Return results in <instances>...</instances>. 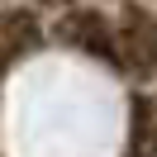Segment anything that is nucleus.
<instances>
[{"mask_svg":"<svg viewBox=\"0 0 157 157\" xmlns=\"http://www.w3.org/2000/svg\"><path fill=\"white\" fill-rule=\"evenodd\" d=\"M33 5H43V10H71V5H81V0H33Z\"/></svg>","mask_w":157,"mask_h":157,"instance_id":"nucleus-5","label":"nucleus"},{"mask_svg":"<svg viewBox=\"0 0 157 157\" xmlns=\"http://www.w3.org/2000/svg\"><path fill=\"white\" fill-rule=\"evenodd\" d=\"M48 38L71 48V52H81V57H95L105 67H114V24H109V14L100 5H71V10H62L52 19Z\"/></svg>","mask_w":157,"mask_h":157,"instance_id":"nucleus-2","label":"nucleus"},{"mask_svg":"<svg viewBox=\"0 0 157 157\" xmlns=\"http://www.w3.org/2000/svg\"><path fill=\"white\" fill-rule=\"evenodd\" d=\"M114 24V71L128 81H157V14L143 0H119Z\"/></svg>","mask_w":157,"mask_h":157,"instance_id":"nucleus-1","label":"nucleus"},{"mask_svg":"<svg viewBox=\"0 0 157 157\" xmlns=\"http://www.w3.org/2000/svg\"><path fill=\"white\" fill-rule=\"evenodd\" d=\"M119 157H157V109L143 86L128 95V133H124Z\"/></svg>","mask_w":157,"mask_h":157,"instance_id":"nucleus-4","label":"nucleus"},{"mask_svg":"<svg viewBox=\"0 0 157 157\" xmlns=\"http://www.w3.org/2000/svg\"><path fill=\"white\" fill-rule=\"evenodd\" d=\"M143 5H147V10H152V14H157V0H143Z\"/></svg>","mask_w":157,"mask_h":157,"instance_id":"nucleus-6","label":"nucleus"},{"mask_svg":"<svg viewBox=\"0 0 157 157\" xmlns=\"http://www.w3.org/2000/svg\"><path fill=\"white\" fill-rule=\"evenodd\" d=\"M147 95H152V109H157V86H152V90H147Z\"/></svg>","mask_w":157,"mask_h":157,"instance_id":"nucleus-7","label":"nucleus"},{"mask_svg":"<svg viewBox=\"0 0 157 157\" xmlns=\"http://www.w3.org/2000/svg\"><path fill=\"white\" fill-rule=\"evenodd\" d=\"M43 38H48V29L33 5H0V71L33 57L43 48Z\"/></svg>","mask_w":157,"mask_h":157,"instance_id":"nucleus-3","label":"nucleus"}]
</instances>
